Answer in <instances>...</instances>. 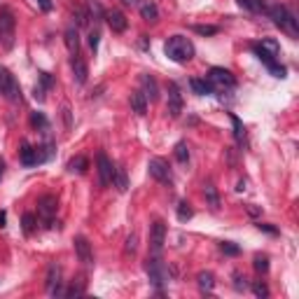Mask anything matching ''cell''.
<instances>
[{"instance_id":"29","label":"cell","mask_w":299,"mask_h":299,"mask_svg":"<svg viewBox=\"0 0 299 299\" xmlns=\"http://www.w3.org/2000/svg\"><path fill=\"white\" fill-rule=\"evenodd\" d=\"M192 215H194V210H192V206H189L187 201H183L180 206H178V220H180V222L192 220Z\"/></svg>"},{"instance_id":"26","label":"cell","mask_w":299,"mask_h":299,"mask_svg":"<svg viewBox=\"0 0 299 299\" xmlns=\"http://www.w3.org/2000/svg\"><path fill=\"white\" fill-rule=\"evenodd\" d=\"M87 10H89V19H103L105 17V12H103V7H101V3H98V0H89V3H87Z\"/></svg>"},{"instance_id":"13","label":"cell","mask_w":299,"mask_h":299,"mask_svg":"<svg viewBox=\"0 0 299 299\" xmlns=\"http://www.w3.org/2000/svg\"><path fill=\"white\" fill-rule=\"evenodd\" d=\"M183 94H180V87L176 84V82H171L168 84V115L171 117H180V112H183Z\"/></svg>"},{"instance_id":"1","label":"cell","mask_w":299,"mask_h":299,"mask_svg":"<svg viewBox=\"0 0 299 299\" xmlns=\"http://www.w3.org/2000/svg\"><path fill=\"white\" fill-rule=\"evenodd\" d=\"M267 17L274 19V24L281 28V31H285L290 37H297L299 35V24H297V17H294L290 10H287L283 3H278V0H274L271 5H269L267 10Z\"/></svg>"},{"instance_id":"2","label":"cell","mask_w":299,"mask_h":299,"mask_svg":"<svg viewBox=\"0 0 299 299\" xmlns=\"http://www.w3.org/2000/svg\"><path fill=\"white\" fill-rule=\"evenodd\" d=\"M164 52H166V56L176 63H187V61L194 59V45H192V40L185 37V35L168 37L166 45H164Z\"/></svg>"},{"instance_id":"47","label":"cell","mask_w":299,"mask_h":299,"mask_svg":"<svg viewBox=\"0 0 299 299\" xmlns=\"http://www.w3.org/2000/svg\"><path fill=\"white\" fill-rule=\"evenodd\" d=\"M5 220H7V215L0 210V227H5Z\"/></svg>"},{"instance_id":"14","label":"cell","mask_w":299,"mask_h":299,"mask_svg":"<svg viewBox=\"0 0 299 299\" xmlns=\"http://www.w3.org/2000/svg\"><path fill=\"white\" fill-rule=\"evenodd\" d=\"M75 243V252H77V257H79V262L84 264V267H92L94 264V252H92V243L87 241L84 236H77L73 241Z\"/></svg>"},{"instance_id":"3","label":"cell","mask_w":299,"mask_h":299,"mask_svg":"<svg viewBox=\"0 0 299 299\" xmlns=\"http://www.w3.org/2000/svg\"><path fill=\"white\" fill-rule=\"evenodd\" d=\"M0 94H3L7 101H12V103L21 101V87H19L17 77L3 66H0Z\"/></svg>"},{"instance_id":"33","label":"cell","mask_w":299,"mask_h":299,"mask_svg":"<svg viewBox=\"0 0 299 299\" xmlns=\"http://www.w3.org/2000/svg\"><path fill=\"white\" fill-rule=\"evenodd\" d=\"M252 292H255V297L267 299V297H269V287L264 285L262 281H255V283H252Z\"/></svg>"},{"instance_id":"16","label":"cell","mask_w":299,"mask_h":299,"mask_svg":"<svg viewBox=\"0 0 299 299\" xmlns=\"http://www.w3.org/2000/svg\"><path fill=\"white\" fill-rule=\"evenodd\" d=\"M105 21H108V26L112 28V33H124L126 31V17H124V12H119V10H110V12H105Z\"/></svg>"},{"instance_id":"7","label":"cell","mask_w":299,"mask_h":299,"mask_svg":"<svg viewBox=\"0 0 299 299\" xmlns=\"http://www.w3.org/2000/svg\"><path fill=\"white\" fill-rule=\"evenodd\" d=\"M96 164H98V180H101V187H108V185H112L115 166H112V161L108 159V154H105V152H98Z\"/></svg>"},{"instance_id":"12","label":"cell","mask_w":299,"mask_h":299,"mask_svg":"<svg viewBox=\"0 0 299 299\" xmlns=\"http://www.w3.org/2000/svg\"><path fill=\"white\" fill-rule=\"evenodd\" d=\"M56 208H59V201H56V196L52 194H45L40 201H37V213L42 218L45 222H52V218L56 215Z\"/></svg>"},{"instance_id":"36","label":"cell","mask_w":299,"mask_h":299,"mask_svg":"<svg viewBox=\"0 0 299 299\" xmlns=\"http://www.w3.org/2000/svg\"><path fill=\"white\" fill-rule=\"evenodd\" d=\"M245 281H248V278H245L241 271H234V287H236V290H245V287H248Z\"/></svg>"},{"instance_id":"39","label":"cell","mask_w":299,"mask_h":299,"mask_svg":"<svg viewBox=\"0 0 299 299\" xmlns=\"http://www.w3.org/2000/svg\"><path fill=\"white\" fill-rule=\"evenodd\" d=\"M98 42H101V33H98V28H94V31L89 33V47H92V52L98 49Z\"/></svg>"},{"instance_id":"46","label":"cell","mask_w":299,"mask_h":299,"mask_svg":"<svg viewBox=\"0 0 299 299\" xmlns=\"http://www.w3.org/2000/svg\"><path fill=\"white\" fill-rule=\"evenodd\" d=\"M63 117H66V126L70 129V110L68 108H63Z\"/></svg>"},{"instance_id":"20","label":"cell","mask_w":299,"mask_h":299,"mask_svg":"<svg viewBox=\"0 0 299 299\" xmlns=\"http://www.w3.org/2000/svg\"><path fill=\"white\" fill-rule=\"evenodd\" d=\"M141 17L150 24H154V21H159V7L152 0H145V3H141Z\"/></svg>"},{"instance_id":"5","label":"cell","mask_w":299,"mask_h":299,"mask_svg":"<svg viewBox=\"0 0 299 299\" xmlns=\"http://www.w3.org/2000/svg\"><path fill=\"white\" fill-rule=\"evenodd\" d=\"M0 37H3L5 49H10L14 45V14L10 7L0 10Z\"/></svg>"},{"instance_id":"19","label":"cell","mask_w":299,"mask_h":299,"mask_svg":"<svg viewBox=\"0 0 299 299\" xmlns=\"http://www.w3.org/2000/svg\"><path fill=\"white\" fill-rule=\"evenodd\" d=\"M63 40H66V47H68V52H70V56L79 54V33H77V26H70V28H66V33H63Z\"/></svg>"},{"instance_id":"4","label":"cell","mask_w":299,"mask_h":299,"mask_svg":"<svg viewBox=\"0 0 299 299\" xmlns=\"http://www.w3.org/2000/svg\"><path fill=\"white\" fill-rule=\"evenodd\" d=\"M145 271H147V278H150V283H152L154 287H164V285H168V281H171V271H168V267H166L164 262H159V260H147Z\"/></svg>"},{"instance_id":"11","label":"cell","mask_w":299,"mask_h":299,"mask_svg":"<svg viewBox=\"0 0 299 299\" xmlns=\"http://www.w3.org/2000/svg\"><path fill=\"white\" fill-rule=\"evenodd\" d=\"M166 243V225L161 220H154L152 227H150V245H152V250L159 252L164 248Z\"/></svg>"},{"instance_id":"9","label":"cell","mask_w":299,"mask_h":299,"mask_svg":"<svg viewBox=\"0 0 299 299\" xmlns=\"http://www.w3.org/2000/svg\"><path fill=\"white\" fill-rule=\"evenodd\" d=\"M47 292L52 297L66 294V290L61 287V267H56V264H49V269H47Z\"/></svg>"},{"instance_id":"45","label":"cell","mask_w":299,"mask_h":299,"mask_svg":"<svg viewBox=\"0 0 299 299\" xmlns=\"http://www.w3.org/2000/svg\"><path fill=\"white\" fill-rule=\"evenodd\" d=\"M236 3L243 7V10H252V0H236Z\"/></svg>"},{"instance_id":"24","label":"cell","mask_w":299,"mask_h":299,"mask_svg":"<svg viewBox=\"0 0 299 299\" xmlns=\"http://www.w3.org/2000/svg\"><path fill=\"white\" fill-rule=\"evenodd\" d=\"M112 183H115V187L119 189V192H126V189H129V178H126V171H124L122 166H117V168H115Z\"/></svg>"},{"instance_id":"15","label":"cell","mask_w":299,"mask_h":299,"mask_svg":"<svg viewBox=\"0 0 299 299\" xmlns=\"http://www.w3.org/2000/svg\"><path fill=\"white\" fill-rule=\"evenodd\" d=\"M70 68H73V79H75V84H79V87H82V84L87 82V75H89L84 59H82L79 54L70 56Z\"/></svg>"},{"instance_id":"31","label":"cell","mask_w":299,"mask_h":299,"mask_svg":"<svg viewBox=\"0 0 299 299\" xmlns=\"http://www.w3.org/2000/svg\"><path fill=\"white\" fill-rule=\"evenodd\" d=\"M21 225H24V232L26 234H33V232H35V215H33V213H24Z\"/></svg>"},{"instance_id":"28","label":"cell","mask_w":299,"mask_h":299,"mask_svg":"<svg viewBox=\"0 0 299 299\" xmlns=\"http://www.w3.org/2000/svg\"><path fill=\"white\" fill-rule=\"evenodd\" d=\"M203 194H206L210 208H220V199H218V192H215L213 185H206V187H203Z\"/></svg>"},{"instance_id":"40","label":"cell","mask_w":299,"mask_h":299,"mask_svg":"<svg viewBox=\"0 0 299 299\" xmlns=\"http://www.w3.org/2000/svg\"><path fill=\"white\" fill-rule=\"evenodd\" d=\"M45 92H47V89H45V87L40 84V82H37V84H35V89H33V96H35V101H37V103H42V101H45Z\"/></svg>"},{"instance_id":"38","label":"cell","mask_w":299,"mask_h":299,"mask_svg":"<svg viewBox=\"0 0 299 299\" xmlns=\"http://www.w3.org/2000/svg\"><path fill=\"white\" fill-rule=\"evenodd\" d=\"M194 31L199 33V35H215L220 28H218V26H194Z\"/></svg>"},{"instance_id":"18","label":"cell","mask_w":299,"mask_h":299,"mask_svg":"<svg viewBox=\"0 0 299 299\" xmlns=\"http://www.w3.org/2000/svg\"><path fill=\"white\" fill-rule=\"evenodd\" d=\"M141 84H143V94H145L147 101H157L159 98V87H157V79L152 75H141Z\"/></svg>"},{"instance_id":"23","label":"cell","mask_w":299,"mask_h":299,"mask_svg":"<svg viewBox=\"0 0 299 299\" xmlns=\"http://www.w3.org/2000/svg\"><path fill=\"white\" fill-rule=\"evenodd\" d=\"M192 89H194V94H199V96H206V94H213V84L208 82V79H199V77H194L192 82Z\"/></svg>"},{"instance_id":"42","label":"cell","mask_w":299,"mask_h":299,"mask_svg":"<svg viewBox=\"0 0 299 299\" xmlns=\"http://www.w3.org/2000/svg\"><path fill=\"white\" fill-rule=\"evenodd\" d=\"M136 241H138V236H136V234H131V236H129V241H126V250H131V252L136 250Z\"/></svg>"},{"instance_id":"37","label":"cell","mask_w":299,"mask_h":299,"mask_svg":"<svg viewBox=\"0 0 299 299\" xmlns=\"http://www.w3.org/2000/svg\"><path fill=\"white\" fill-rule=\"evenodd\" d=\"M87 21H89V14H87V10L77 7V10H75V24H77V26H87Z\"/></svg>"},{"instance_id":"25","label":"cell","mask_w":299,"mask_h":299,"mask_svg":"<svg viewBox=\"0 0 299 299\" xmlns=\"http://www.w3.org/2000/svg\"><path fill=\"white\" fill-rule=\"evenodd\" d=\"M257 47L264 49V52H269L271 56H278V54H281V45L276 42V40H271V37H262V42H257Z\"/></svg>"},{"instance_id":"27","label":"cell","mask_w":299,"mask_h":299,"mask_svg":"<svg viewBox=\"0 0 299 299\" xmlns=\"http://www.w3.org/2000/svg\"><path fill=\"white\" fill-rule=\"evenodd\" d=\"M31 124L37 129V131H49V122L42 112H33L31 115Z\"/></svg>"},{"instance_id":"8","label":"cell","mask_w":299,"mask_h":299,"mask_svg":"<svg viewBox=\"0 0 299 299\" xmlns=\"http://www.w3.org/2000/svg\"><path fill=\"white\" fill-rule=\"evenodd\" d=\"M19 161L24 166H35V164L47 161V157L40 152V147H33V145H28V143H24L21 150H19Z\"/></svg>"},{"instance_id":"32","label":"cell","mask_w":299,"mask_h":299,"mask_svg":"<svg viewBox=\"0 0 299 299\" xmlns=\"http://www.w3.org/2000/svg\"><path fill=\"white\" fill-rule=\"evenodd\" d=\"M252 267H255L260 274H267V271H269V260H267V255H255V260H252Z\"/></svg>"},{"instance_id":"41","label":"cell","mask_w":299,"mask_h":299,"mask_svg":"<svg viewBox=\"0 0 299 299\" xmlns=\"http://www.w3.org/2000/svg\"><path fill=\"white\" fill-rule=\"evenodd\" d=\"M37 79H40V84H42L45 89H52V84H54V82H52V75H49V73H40V77H37Z\"/></svg>"},{"instance_id":"34","label":"cell","mask_w":299,"mask_h":299,"mask_svg":"<svg viewBox=\"0 0 299 299\" xmlns=\"http://www.w3.org/2000/svg\"><path fill=\"white\" fill-rule=\"evenodd\" d=\"M220 250L225 252V255H232V257L241 252V250H238V245H234L232 241H222V243H220Z\"/></svg>"},{"instance_id":"44","label":"cell","mask_w":299,"mask_h":299,"mask_svg":"<svg viewBox=\"0 0 299 299\" xmlns=\"http://www.w3.org/2000/svg\"><path fill=\"white\" fill-rule=\"evenodd\" d=\"M37 5H40V10H42V12H49V10H52V0H37Z\"/></svg>"},{"instance_id":"6","label":"cell","mask_w":299,"mask_h":299,"mask_svg":"<svg viewBox=\"0 0 299 299\" xmlns=\"http://www.w3.org/2000/svg\"><path fill=\"white\" fill-rule=\"evenodd\" d=\"M208 82L220 89H234L236 87V77H234L227 68H210L208 70Z\"/></svg>"},{"instance_id":"30","label":"cell","mask_w":299,"mask_h":299,"mask_svg":"<svg viewBox=\"0 0 299 299\" xmlns=\"http://www.w3.org/2000/svg\"><path fill=\"white\" fill-rule=\"evenodd\" d=\"M176 159L180 161V164H187V161H189L187 143H178V145H176Z\"/></svg>"},{"instance_id":"43","label":"cell","mask_w":299,"mask_h":299,"mask_svg":"<svg viewBox=\"0 0 299 299\" xmlns=\"http://www.w3.org/2000/svg\"><path fill=\"white\" fill-rule=\"evenodd\" d=\"M257 229H260V232H267V234H278V232H276V227H271V225H262V222L257 225Z\"/></svg>"},{"instance_id":"22","label":"cell","mask_w":299,"mask_h":299,"mask_svg":"<svg viewBox=\"0 0 299 299\" xmlns=\"http://www.w3.org/2000/svg\"><path fill=\"white\" fill-rule=\"evenodd\" d=\"M196 283H199V287H201L203 292H213V287H215V276L210 274V271H201V274L196 276Z\"/></svg>"},{"instance_id":"17","label":"cell","mask_w":299,"mask_h":299,"mask_svg":"<svg viewBox=\"0 0 299 299\" xmlns=\"http://www.w3.org/2000/svg\"><path fill=\"white\" fill-rule=\"evenodd\" d=\"M129 103H131V110H134L138 117L147 115V103H150V101L145 98V94H143V92H131Z\"/></svg>"},{"instance_id":"10","label":"cell","mask_w":299,"mask_h":299,"mask_svg":"<svg viewBox=\"0 0 299 299\" xmlns=\"http://www.w3.org/2000/svg\"><path fill=\"white\" fill-rule=\"evenodd\" d=\"M147 171H150V176L154 178V180H161V183H171V168H168V164H166L164 159H150V164H147Z\"/></svg>"},{"instance_id":"48","label":"cell","mask_w":299,"mask_h":299,"mask_svg":"<svg viewBox=\"0 0 299 299\" xmlns=\"http://www.w3.org/2000/svg\"><path fill=\"white\" fill-rule=\"evenodd\" d=\"M3 171H5V161L0 159V178H3Z\"/></svg>"},{"instance_id":"21","label":"cell","mask_w":299,"mask_h":299,"mask_svg":"<svg viewBox=\"0 0 299 299\" xmlns=\"http://www.w3.org/2000/svg\"><path fill=\"white\" fill-rule=\"evenodd\" d=\"M87 168H89V161H87V157H82V154H77V157H73L70 161H68V171L70 173H87Z\"/></svg>"},{"instance_id":"35","label":"cell","mask_w":299,"mask_h":299,"mask_svg":"<svg viewBox=\"0 0 299 299\" xmlns=\"http://www.w3.org/2000/svg\"><path fill=\"white\" fill-rule=\"evenodd\" d=\"M232 122H234V131H236L238 143H243V138H245V129H243V124L238 122V117H236V115H232Z\"/></svg>"}]
</instances>
